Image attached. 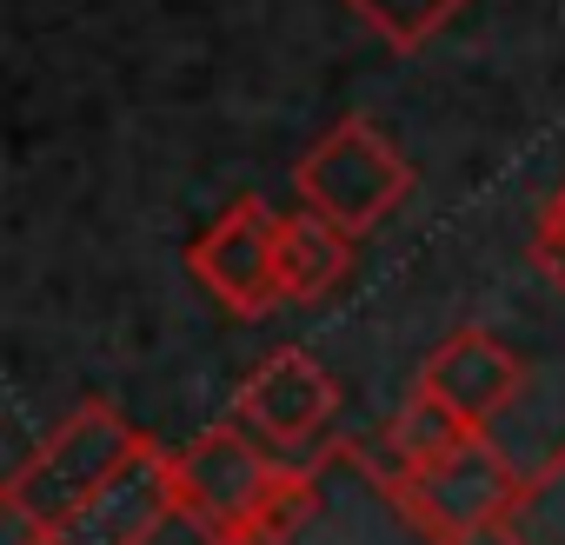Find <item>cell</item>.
Wrapping results in <instances>:
<instances>
[{"label":"cell","mask_w":565,"mask_h":545,"mask_svg":"<svg viewBox=\"0 0 565 545\" xmlns=\"http://www.w3.org/2000/svg\"><path fill=\"white\" fill-rule=\"evenodd\" d=\"M180 519L206 545H279L307 512H313V479L279 466L259 432L206 426L180 452Z\"/></svg>","instance_id":"obj_1"},{"label":"cell","mask_w":565,"mask_h":545,"mask_svg":"<svg viewBox=\"0 0 565 545\" xmlns=\"http://www.w3.org/2000/svg\"><path fill=\"white\" fill-rule=\"evenodd\" d=\"M140 446H147V432H140L120 406L87 399V406H74V413L34 446V459H21V466L8 472L0 505H8V519H28L34 532H54V525H61L67 512H81Z\"/></svg>","instance_id":"obj_2"},{"label":"cell","mask_w":565,"mask_h":545,"mask_svg":"<svg viewBox=\"0 0 565 545\" xmlns=\"http://www.w3.org/2000/svg\"><path fill=\"white\" fill-rule=\"evenodd\" d=\"M519 485H525V472H512V459L479 426L459 446H446L439 459H419V466H393L386 472L393 505L419 532H433L439 545H472V538L499 532L505 512L519 505Z\"/></svg>","instance_id":"obj_3"},{"label":"cell","mask_w":565,"mask_h":545,"mask_svg":"<svg viewBox=\"0 0 565 545\" xmlns=\"http://www.w3.org/2000/svg\"><path fill=\"white\" fill-rule=\"evenodd\" d=\"M294 186H300V206H320V213L340 220L347 233H373V226L393 220L399 200L413 193V167L399 160V147H393L373 120L347 114L340 127H327V133L300 153Z\"/></svg>","instance_id":"obj_4"},{"label":"cell","mask_w":565,"mask_h":545,"mask_svg":"<svg viewBox=\"0 0 565 545\" xmlns=\"http://www.w3.org/2000/svg\"><path fill=\"white\" fill-rule=\"evenodd\" d=\"M279 220L266 200H233L193 246H186V266L193 280L239 320H259L273 307H287V293H279Z\"/></svg>","instance_id":"obj_5"},{"label":"cell","mask_w":565,"mask_h":545,"mask_svg":"<svg viewBox=\"0 0 565 545\" xmlns=\"http://www.w3.org/2000/svg\"><path fill=\"white\" fill-rule=\"evenodd\" d=\"M173 519H180V466H173V452H160L147 439L81 512H67L41 538L47 545H153Z\"/></svg>","instance_id":"obj_6"},{"label":"cell","mask_w":565,"mask_h":545,"mask_svg":"<svg viewBox=\"0 0 565 545\" xmlns=\"http://www.w3.org/2000/svg\"><path fill=\"white\" fill-rule=\"evenodd\" d=\"M333 406H340L333 373H327L313 353H300V346L266 353V360L233 386V419H239L246 432H259L273 452L307 446V439L333 419Z\"/></svg>","instance_id":"obj_7"},{"label":"cell","mask_w":565,"mask_h":545,"mask_svg":"<svg viewBox=\"0 0 565 545\" xmlns=\"http://www.w3.org/2000/svg\"><path fill=\"white\" fill-rule=\"evenodd\" d=\"M419 386H426L433 399H446L466 426L486 432V426L519 399V386H525V360H519L505 340H492V333H479V327H459V333H446V340L426 353Z\"/></svg>","instance_id":"obj_8"},{"label":"cell","mask_w":565,"mask_h":545,"mask_svg":"<svg viewBox=\"0 0 565 545\" xmlns=\"http://www.w3.org/2000/svg\"><path fill=\"white\" fill-rule=\"evenodd\" d=\"M353 239L340 220H327L320 206H300L279 220V293H287L294 307L333 293L347 280V266H353Z\"/></svg>","instance_id":"obj_9"},{"label":"cell","mask_w":565,"mask_h":545,"mask_svg":"<svg viewBox=\"0 0 565 545\" xmlns=\"http://www.w3.org/2000/svg\"><path fill=\"white\" fill-rule=\"evenodd\" d=\"M505 545H565V446L519 485V505L499 525Z\"/></svg>","instance_id":"obj_10"},{"label":"cell","mask_w":565,"mask_h":545,"mask_svg":"<svg viewBox=\"0 0 565 545\" xmlns=\"http://www.w3.org/2000/svg\"><path fill=\"white\" fill-rule=\"evenodd\" d=\"M472 426L446 406V399H433L426 386L386 419V452H393V466H419V459H439L446 446H459Z\"/></svg>","instance_id":"obj_11"},{"label":"cell","mask_w":565,"mask_h":545,"mask_svg":"<svg viewBox=\"0 0 565 545\" xmlns=\"http://www.w3.org/2000/svg\"><path fill=\"white\" fill-rule=\"evenodd\" d=\"M347 8L393 47V54H413V47H426L466 0H347Z\"/></svg>","instance_id":"obj_12"},{"label":"cell","mask_w":565,"mask_h":545,"mask_svg":"<svg viewBox=\"0 0 565 545\" xmlns=\"http://www.w3.org/2000/svg\"><path fill=\"white\" fill-rule=\"evenodd\" d=\"M532 266L565 293V206H558V200H545V213H539V226H532Z\"/></svg>","instance_id":"obj_13"},{"label":"cell","mask_w":565,"mask_h":545,"mask_svg":"<svg viewBox=\"0 0 565 545\" xmlns=\"http://www.w3.org/2000/svg\"><path fill=\"white\" fill-rule=\"evenodd\" d=\"M552 200H558V206H565V186H558V193H552Z\"/></svg>","instance_id":"obj_14"}]
</instances>
